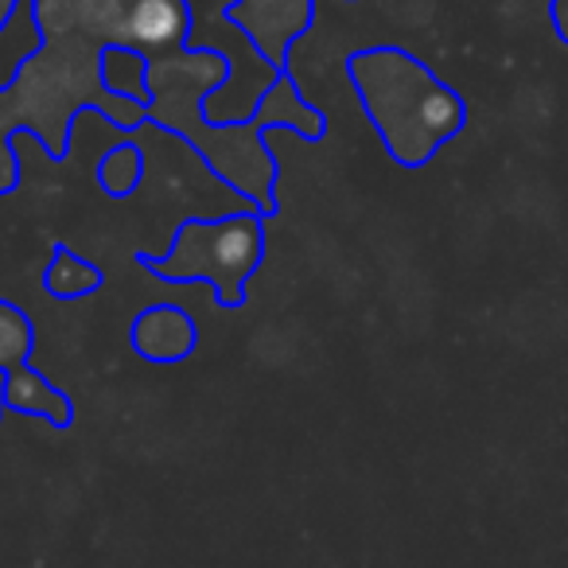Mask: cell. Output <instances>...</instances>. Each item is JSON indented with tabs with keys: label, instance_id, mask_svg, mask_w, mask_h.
I'll list each match as a JSON object with an SVG mask.
<instances>
[{
	"label": "cell",
	"instance_id": "cell-6",
	"mask_svg": "<svg viewBox=\"0 0 568 568\" xmlns=\"http://www.w3.org/2000/svg\"><path fill=\"white\" fill-rule=\"evenodd\" d=\"M4 397H9V405H17V409H24V413H40V417H51V420H67V402L51 389V382L40 378L36 371H20V366H12Z\"/></svg>",
	"mask_w": 568,
	"mask_h": 568
},
{
	"label": "cell",
	"instance_id": "cell-4",
	"mask_svg": "<svg viewBox=\"0 0 568 568\" xmlns=\"http://www.w3.org/2000/svg\"><path fill=\"white\" fill-rule=\"evenodd\" d=\"M187 32V9L183 0H133L125 12V40L144 51L175 48Z\"/></svg>",
	"mask_w": 568,
	"mask_h": 568
},
{
	"label": "cell",
	"instance_id": "cell-7",
	"mask_svg": "<svg viewBox=\"0 0 568 568\" xmlns=\"http://www.w3.org/2000/svg\"><path fill=\"white\" fill-rule=\"evenodd\" d=\"M32 351V327H28L24 312L12 304H0V371L20 366Z\"/></svg>",
	"mask_w": 568,
	"mask_h": 568
},
{
	"label": "cell",
	"instance_id": "cell-10",
	"mask_svg": "<svg viewBox=\"0 0 568 568\" xmlns=\"http://www.w3.org/2000/svg\"><path fill=\"white\" fill-rule=\"evenodd\" d=\"M557 24H560V36L568 40V0H557Z\"/></svg>",
	"mask_w": 568,
	"mask_h": 568
},
{
	"label": "cell",
	"instance_id": "cell-8",
	"mask_svg": "<svg viewBox=\"0 0 568 568\" xmlns=\"http://www.w3.org/2000/svg\"><path fill=\"white\" fill-rule=\"evenodd\" d=\"M98 284V276H94V268H82L74 257H59L55 261V268H51V293H63V296H71V293H87V288H94Z\"/></svg>",
	"mask_w": 568,
	"mask_h": 568
},
{
	"label": "cell",
	"instance_id": "cell-3",
	"mask_svg": "<svg viewBox=\"0 0 568 568\" xmlns=\"http://www.w3.org/2000/svg\"><path fill=\"white\" fill-rule=\"evenodd\" d=\"M312 17V0H237L234 20L253 36L265 59H281Z\"/></svg>",
	"mask_w": 568,
	"mask_h": 568
},
{
	"label": "cell",
	"instance_id": "cell-1",
	"mask_svg": "<svg viewBox=\"0 0 568 568\" xmlns=\"http://www.w3.org/2000/svg\"><path fill=\"white\" fill-rule=\"evenodd\" d=\"M355 79L363 87L366 113L378 121L394 156L405 164H420L464 121L459 98L397 51L363 55L355 63Z\"/></svg>",
	"mask_w": 568,
	"mask_h": 568
},
{
	"label": "cell",
	"instance_id": "cell-5",
	"mask_svg": "<svg viewBox=\"0 0 568 568\" xmlns=\"http://www.w3.org/2000/svg\"><path fill=\"white\" fill-rule=\"evenodd\" d=\"M191 320L180 308H152L136 324V347L149 358H180L191 351Z\"/></svg>",
	"mask_w": 568,
	"mask_h": 568
},
{
	"label": "cell",
	"instance_id": "cell-2",
	"mask_svg": "<svg viewBox=\"0 0 568 568\" xmlns=\"http://www.w3.org/2000/svg\"><path fill=\"white\" fill-rule=\"evenodd\" d=\"M261 257V230L253 219H222L195 222L187 234H180L172 253V273L206 276L222 288H234L242 276L253 273Z\"/></svg>",
	"mask_w": 568,
	"mask_h": 568
},
{
	"label": "cell",
	"instance_id": "cell-9",
	"mask_svg": "<svg viewBox=\"0 0 568 568\" xmlns=\"http://www.w3.org/2000/svg\"><path fill=\"white\" fill-rule=\"evenodd\" d=\"M9 183H12V156L4 149V141H0V191L9 187Z\"/></svg>",
	"mask_w": 568,
	"mask_h": 568
}]
</instances>
